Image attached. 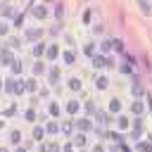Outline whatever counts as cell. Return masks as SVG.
<instances>
[{
  "instance_id": "cell-1",
  "label": "cell",
  "mask_w": 152,
  "mask_h": 152,
  "mask_svg": "<svg viewBox=\"0 0 152 152\" xmlns=\"http://www.w3.org/2000/svg\"><path fill=\"white\" fill-rule=\"evenodd\" d=\"M26 38L38 43V40L43 38V28H38V26H33V28H26Z\"/></svg>"
},
{
  "instance_id": "cell-2",
  "label": "cell",
  "mask_w": 152,
  "mask_h": 152,
  "mask_svg": "<svg viewBox=\"0 0 152 152\" xmlns=\"http://www.w3.org/2000/svg\"><path fill=\"white\" fill-rule=\"evenodd\" d=\"M24 90H26V83H24V81H19V78H12V88H10V93L21 95Z\"/></svg>"
},
{
  "instance_id": "cell-3",
  "label": "cell",
  "mask_w": 152,
  "mask_h": 152,
  "mask_svg": "<svg viewBox=\"0 0 152 152\" xmlns=\"http://www.w3.org/2000/svg\"><path fill=\"white\" fill-rule=\"evenodd\" d=\"M74 126H76V131H83V133L86 131H93V121L90 119H76Z\"/></svg>"
},
{
  "instance_id": "cell-4",
  "label": "cell",
  "mask_w": 152,
  "mask_h": 152,
  "mask_svg": "<svg viewBox=\"0 0 152 152\" xmlns=\"http://www.w3.org/2000/svg\"><path fill=\"white\" fill-rule=\"evenodd\" d=\"M12 62H14L12 52H10L7 48H2V50H0V64H12Z\"/></svg>"
},
{
  "instance_id": "cell-5",
  "label": "cell",
  "mask_w": 152,
  "mask_h": 152,
  "mask_svg": "<svg viewBox=\"0 0 152 152\" xmlns=\"http://www.w3.org/2000/svg\"><path fill=\"white\" fill-rule=\"evenodd\" d=\"M59 76H62V74H59L57 66H52V69L48 71V81H50V83H59Z\"/></svg>"
},
{
  "instance_id": "cell-6",
  "label": "cell",
  "mask_w": 152,
  "mask_h": 152,
  "mask_svg": "<svg viewBox=\"0 0 152 152\" xmlns=\"http://www.w3.org/2000/svg\"><path fill=\"white\" fill-rule=\"evenodd\" d=\"M62 147L57 145V142H43L40 145V152H59Z\"/></svg>"
},
{
  "instance_id": "cell-7",
  "label": "cell",
  "mask_w": 152,
  "mask_h": 152,
  "mask_svg": "<svg viewBox=\"0 0 152 152\" xmlns=\"http://www.w3.org/2000/svg\"><path fill=\"white\" fill-rule=\"evenodd\" d=\"M31 12H33V17H36V19H45V14H48V10H45L43 5H36Z\"/></svg>"
},
{
  "instance_id": "cell-8",
  "label": "cell",
  "mask_w": 152,
  "mask_h": 152,
  "mask_svg": "<svg viewBox=\"0 0 152 152\" xmlns=\"http://www.w3.org/2000/svg\"><path fill=\"white\" fill-rule=\"evenodd\" d=\"M45 55H48V59H57V55H59L57 45H48V48H45Z\"/></svg>"
},
{
  "instance_id": "cell-9",
  "label": "cell",
  "mask_w": 152,
  "mask_h": 152,
  "mask_svg": "<svg viewBox=\"0 0 152 152\" xmlns=\"http://www.w3.org/2000/svg\"><path fill=\"white\" fill-rule=\"evenodd\" d=\"M104 59H107L104 55H93V66L95 69H102L104 66Z\"/></svg>"
},
{
  "instance_id": "cell-10",
  "label": "cell",
  "mask_w": 152,
  "mask_h": 152,
  "mask_svg": "<svg viewBox=\"0 0 152 152\" xmlns=\"http://www.w3.org/2000/svg\"><path fill=\"white\" fill-rule=\"evenodd\" d=\"M78 109H81V104H78L76 100H69V102H66V112H69V114H78Z\"/></svg>"
},
{
  "instance_id": "cell-11",
  "label": "cell",
  "mask_w": 152,
  "mask_h": 152,
  "mask_svg": "<svg viewBox=\"0 0 152 152\" xmlns=\"http://www.w3.org/2000/svg\"><path fill=\"white\" fill-rule=\"evenodd\" d=\"M131 112H133V114H138V116H140V114H142V112H145V107H142V102H138V100H133V104H131Z\"/></svg>"
},
{
  "instance_id": "cell-12",
  "label": "cell",
  "mask_w": 152,
  "mask_h": 152,
  "mask_svg": "<svg viewBox=\"0 0 152 152\" xmlns=\"http://www.w3.org/2000/svg\"><path fill=\"white\" fill-rule=\"evenodd\" d=\"M140 95H142V86L138 78H133V97H140Z\"/></svg>"
},
{
  "instance_id": "cell-13",
  "label": "cell",
  "mask_w": 152,
  "mask_h": 152,
  "mask_svg": "<svg viewBox=\"0 0 152 152\" xmlns=\"http://www.w3.org/2000/svg\"><path fill=\"white\" fill-rule=\"evenodd\" d=\"M45 133H52V135L59 133V124H57V121H50V124L45 126Z\"/></svg>"
},
{
  "instance_id": "cell-14",
  "label": "cell",
  "mask_w": 152,
  "mask_h": 152,
  "mask_svg": "<svg viewBox=\"0 0 152 152\" xmlns=\"http://www.w3.org/2000/svg\"><path fill=\"white\" fill-rule=\"evenodd\" d=\"M43 135H45V128L36 126V128H33V140H36V142H40V140H43Z\"/></svg>"
},
{
  "instance_id": "cell-15",
  "label": "cell",
  "mask_w": 152,
  "mask_h": 152,
  "mask_svg": "<svg viewBox=\"0 0 152 152\" xmlns=\"http://www.w3.org/2000/svg\"><path fill=\"white\" fill-rule=\"evenodd\" d=\"M83 145H86V135L83 133H76L74 135V147H83Z\"/></svg>"
},
{
  "instance_id": "cell-16",
  "label": "cell",
  "mask_w": 152,
  "mask_h": 152,
  "mask_svg": "<svg viewBox=\"0 0 152 152\" xmlns=\"http://www.w3.org/2000/svg\"><path fill=\"white\" fill-rule=\"evenodd\" d=\"M138 152H152V142H135Z\"/></svg>"
},
{
  "instance_id": "cell-17",
  "label": "cell",
  "mask_w": 152,
  "mask_h": 152,
  "mask_svg": "<svg viewBox=\"0 0 152 152\" xmlns=\"http://www.w3.org/2000/svg\"><path fill=\"white\" fill-rule=\"evenodd\" d=\"M33 55H36V57H40V55H45V45H43L40 40L36 43V48H33Z\"/></svg>"
},
{
  "instance_id": "cell-18",
  "label": "cell",
  "mask_w": 152,
  "mask_h": 152,
  "mask_svg": "<svg viewBox=\"0 0 152 152\" xmlns=\"http://www.w3.org/2000/svg\"><path fill=\"white\" fill-rule=\"evenodd\" d=\"M95 86H97V88H100V90H104V88H107V86H109V81H107V78H104V76H97V81H95Z\"/></svg>"
},
{
  "instance_id": "cell-19",
  "label": "cell",
  "mask_w": 152,
  "mask_h": 152,
  "mask_svg": "<svg viewBox=\"0 0 152 152\" xmlns=\"http://www.w3.org/2000/svg\"><path fill=\"white\" fill-rule=\"evenodd\" d=\"M48 112H50V116H57V114H59V104H57V102H50V104H48Z\"/></svg>"
},
{
  "instance_id": "cell-20",
  "label": "cell",
  "mask_w": 152,
  "mask_h": 152,
  "mask_svg": "<svg viewBox=\"0 0 152 152\" xmlns=\"http://www.w3.org/2000/svg\"><path fill=\"white\" fill-rule=\"evenodd\" d=\"M59 131H62V133H71V131H74V124H71V121H64V124H59Z\"/></svg>"
},
{
  "instance_id": "cell-21",
  "label": "cell",
  "mask_w": 152,
  "mask_h": 152,
  "mask_svg": "<svg viewBox=\"0 0 152 152\" xmlns=\"http://www.w3.org/2000/svg\"><path fill=\"white\" fill-rule=\"evenodd\" d=\"M119 109H121V102H119V100H112V102H109V112H112V114H116Z\"/></svg>"
},
{
  "instance_id": "cell-22",
  "label": "cell",
  "mask_w": 152,
  "mask_h": 152,
  "mask_svg": "<svg viewBox=\"0 0 152 152\" xmlns=\"http://www.w3.org/2000/svg\"><path fill=\"white\" fill-rule=\"evenodd\" d=\"M24 119H26V121H36V119H38V114H36V109H26V114H24Z\"/></svg>"
},
{
  "instance_id": "cell-23",
  "label": "cell",
  "mask_w": 152,
  "mask_h": 152,
  "mask_svg": "<svg viewBox=\"0 0 152 152\" xmlns=\"http://www.w3.org/2000/svg\"><path fill=\"white\" fill-rule=\"evenodd\" d=\"M10 140H12L14 145H19V142H21V133H19V131H12V133H10Z\"/></svg>"
},
{
  "instance_id": "cell-24",
  "label": "cell",
  "mask_w": 152,
  "mask_h": 152,
  "mask_svg": "<svg viewBox=\"0 0 152 152\" xmlns=\"http://www.w3.org/2000/svg\"><path fill=\"white\" fill-rule=\"evenodd\" d=\"M138 5H140V10H142L145 14H150V12H152V7H150V2H147V0H138Z\"/></svg>"
},
{
  "instance_id": "cell-25",
  "label": "cell",
  "mask_w": 152,
  "mask_h": 152,
  "mask_svg": "<svg viewBox=\"0 0 152 152\" xmlns=\"http://www.w3.org/2000/svg\"><path fill=\"white\" fill-rule=\"evenodd\" d=\"M62 57H64V62H66V64H71V62H74V59H76V55H74V52H71V50H66V52H64V55H62Z\"/></svg>"
},
{
  "instance_id": "cell-26",
  "label": "cell",
  "mask_w": 152,
  "mask_h": 152,
  "mask_svg": "<svg viewBox=\"0 0 152 152\" xmlns=\"http://www.w3.org/2000/svg\"><path fill=\"white\" fill-rule=\"evenodd\" d=\"M43 71H45V64H43V62H36V64H33V74L38 76V74H43Z\"/></svg>"
},
{
  "instance_id": "cell-27",
  "label": "cell",
  "mask_w": 152,
  "mask_h": 152,
  "mask_svg": "<svg viewBox=\"0 0 152 152\" xmlns=\"http://www.w3.org/2000/svg\"><path fill=\"white\" fill-rule=\"evenodd\" d=\"M17 14H19V12H14L12 7H5V10H2V17H12V19H14Z\"/></svg>"
},
{
  "instance_id": "cell-28",
  "label": "cell",
  "mask_w": 152,
  "mask_h": 152,
  "mask_svg": "<svg viewBox=\"0 0 152 152\" xmlns=\"http://www.w3.org/2000/svg\"><path fill=\"white\" fill-rule=\"evenodd\" d=\"M62 14H64V5H62V2H57V7H55V17H57V19H62Z\"/></svg>"
},
{
  "instance_id": "cell-29",
  "label": "cell",
  "mask_w": 152,
  "mask_h": 152,
  "mask_svg": "<svg viewBox=\"0 0 152 152\" xmlns=\"http://www.w3.org/2000/svg\"><path fill=\"white\" fill-rule=\"evenodd\" d=\"M10 66H12V71H14V74H21V62H19V59H14Z\"/></svg>"
},
{
  "instance_id": "cell-30",
  "label": "cell",
  "mask_w": 152,
  "mask_h": 152,
  "mask_svg": "<svg viewBox=\"0 0 152 152\" xmlns=\"http://www.w3.org/2000/svg\"><path fill=\"white\" fill-rule=\"evenodd\" d=\"M69 88H71V90H81V81H78V78H71V81H69Z\"/></svg>"
},
{
  "instance_id": "cell-31",
  "label": "cell",
  "mask_w": 152,
  "mask_h": 152,
  "mask_svg": "<svg viewBox=\"0 0 152 152\" xmlns=\"http://www.w3.org/2000/svg\"><path fill=\"white\" fill-rule=\"evenodd\" d=\"M86 112H88V114H95V112H97V109H95V102H93V100H88V102H86Z\"/></svg>"
},
{
  "instance_id": "cell-32",
  "label": "cell",
  "mask_w": 152,
  "mask_h": 152,
  "mask_svg": "<svg viewBox=\"0 0 152 152\" xmlns=\"http://www.w3.org/2000/svg\"><path fill=\"white\" fill-rule=\"evenodd\" d=\"M2 114H5V116H14V114H17V104H10V107H7Z\"/></svg>"
},
{
  "instance_id": "cell-33",
  "label": "cell",
  "mask_w": 152,
  "mask_h": 152,
  "mask_svg": "<svg viewBox=\"0 0 152 152\" xmlns=\"http://www.w3.org/2000/svg\"><path fill=\"white\" fill-rule=\"evenodd\" d=\"M116 126H119V128H128V119H126V116H119V119H116Z\"/></svg>"
},
{
  "instance_id": "cell-34",
  "label": "cell",
  "mask_w": 152,
  "mask_h": 152,
  "mask_svg": "<svg viewBox=\"0 0 152 152\" xmlns=\"http://www.w3.org/2000/svg\"><path fill=\"white\" fill-rule=\"evenodd\" d=\"M36 88H38V86H36V81H33V78H28V81H26V90H28V93H33Z\"/></svg>"
},
{
  "instance_id": "cell-35",
  "label": "cell",
  "mask_w": 152,
  "mask_h": 152,
  "mask_svg": "<svg viewBox=\"0 0 152 152\" xmlns=\"http://www.w3.org/2000/svg\"><path fill=\"white\" fill-rule=\"evenodd\" d=\"M140 133H142V128H135V126H133V131H131V138H133V140H140Z\"/></svg>"
},
{
  "instance_id": "cell-36",
  "label": "cell",
  "mask_w": 152,
  "mask_h": 152,
  "mask_svg": "<svg viewBox=\"0 0 152 152\" xmlns=\"http://www.w3.org/2000/svg\"><path fill=\"white\" fill-rule=\"evenodd\" d=\"M21 24H24V14H21V12H19V14H17V17H14V26H17V28H19V26H21Z\"/></svg>"
},
{
  "instance_id": "cell-37",
  "label": "cell",
  "mask_w": 152,
  "mask_h": 152,
  "mask_svg": "<svg viewBox=\"0 0 152 152\" xmlns=\"http://www.w3.org/2000/svg\"><path fill=\"white\" fill-rule=\"evenodd\" d=\"M119 71H121V74H131L133 69H131V64H121V66H119Z\"/></svg>"
},
{
  "instance_id": "cell-38",
  "label": "cell",
  "mask_w": 152,
  "mask_h": 152,
  "mask_svg": "<svg viewBox=\"0 0 152 152\" xmlns=\"http://www.w3.org/2000/svg\"><path fill=\"white\" fill-rule=\"evenodd\" d=\"M86 55L93 57V55H95V45H86Z\"/></svg>"
},
{
  "instance_id": "cell-39",
  "label": "cell",
  "mask_w": 152,
  "mask_h": 152,
  "mask_svg": "<svg viewBox=\"0 0 152 152\" xmlns=\"http://www.w3.org/2000/svg\"><path fill=\"white\" fill-rule=\"evenodd\" d=\"M102 50H112V40H104L102 43Z\"/></svg>"
},
{
  "instance_id": "cell-40",
  "label": "cell",
  "mask_w": 152,
  "mask_h": 152,
  "mask_svg": "<svg viewBox=\"0 0 152 152\" xmlns=\"http://www.w3.org/2000/svg\"><path fill=\"white\" fill-rule=\"evenodd\" d=\"M7 33V24H0V36H5Z\"/></svg>"
},
{
  "instance_id": "cell-41",
  "label": "cell",
  "mask_w": 152,
  "mask_h": 152,
  "mask_svg": "<svg viewBox=\"0 0 152 152\" xmlns=\"http://www.w3.org/2000/svg\"><path fill=\"white\" fill-rule=\"evenodd\" d=\"M93 152H104V147H102V145H95V150H93Z\"/></svg>"
},
{
  "instance_id": "cell-42",
  "label": "cell",
  "mask_w": 152,
  "mask_h": 152,
  "mask_svg": "<svg viewBox=\"0 0 152 152\" xmlns=\"http://www.w3.org/2000/svg\"><path fill=\"white\" fill-rule=\"evenodd\" d=\"M121 152H131V147L128 145H121Z\"/></svg>"
},
{
  "instance_id": "cell-43",
  "label": "cell",
  "mask_w": 152,
  "mask_h": 152,
  "mask_svg": "<svg viewBox=\"0 0 152 152\" xmlns=\"http://www.w3.org/2000/svg\"><path fill=\"white\" fill-rule=\"evenodd\" d=\"M14 152H26V150H24V147H17V150H14Z\"/></svg>"
},
{
  "instance_id": "cell-44",
  "label": "cell",
  "mask_w": 152,
  "mask_h": 152,
  "mask_svg": "<svg viewBox=\"0 0 152 152\" xmlns=\"http://www.w3.org/2000/svg\"><path fill=\"white\" fill-rule=\"evenodd\" d=\"M0 152H7V150H2V147H0Z\"/></svg>"
},
{
  "instance_id": "cell-45",
  "label": "cell",
  "mask_w": 152,
  "mask_h": 152,
  "mask_svg": "<svg viewBox=\"0 0 152 152\" xmlns=\"http://www.w3.org/2000/svg\"><path fill=\"white\" fill-rule=\"evenodd\" d=\"M48 2H52V0H48Z\"/></svg>"
},
{
  "instance_id": "cell-46",
  "label": "cell",
  "mask_w": 152,
  "mask_h": 152,
  "mask_svg": "<svg viewBox=\"0 0 152 152\" xmlns=\"http://www.w3.org/2000/svg\"><path fill=\"white\" fill-rule=\"evenodd\" d=\"M0 86H2V83H0Z\"/></svg>"
}]
</instances>
